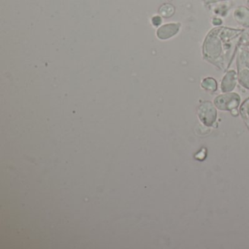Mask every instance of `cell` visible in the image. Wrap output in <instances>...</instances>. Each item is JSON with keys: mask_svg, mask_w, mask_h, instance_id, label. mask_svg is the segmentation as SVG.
Wrapping results in <instances>:
<instances>
[{"mask_svg": "<svg viewBox=\"0 0 249 249\" xmlns=\"http://www.w3.org/2000/svg\"><path fill=\"white\" fill-rule=\"evenodd\" d=\"M244 30L216 27L207 35L202 45L204 59L227 72L235 56Z\"/></svg>", "mask_w": 249, "mask_h": 249, "instance_id": "obj_1", "label": "cell"}, {"mask_svg": "<svg viewBox=\"0 0 249 249\" xmlns=\"http://www.w3.org/2000/svg\"><path fill=\"white\" fill-rule=\"evenodd\" d=\"M237 53V79L242 87L249 89V40L241 39Z\"/></svg>", "mask_w": 249, "mask_h": 249, "instance_id": "obj_2", "label": "cell"}, {"mask_svg": "<svg viewBox=\"0 0 249 249\" xmlns=\"http://www.w3.org/2000/svg\"><path fill=\"white\" fill-rule=\"evenodd\" d=\"M240 103V97L236 93H226L215 97L214 105L217 108L221 110L231 111L237 108Z\"/></svg>", "mask_w": 249, "mask_h": 249, "instance_id": "obj_3", "label": "cell"}, {"mask_svg": "<svg viewBox=\"0 0 249 249\" xmlns=\"http://www.w3.org/2000/svg\"><path fill=\"white\" fill-rule=\"evenodd\" d=\"M197 114L200 122L207 126H213L216 120V110L210 101L203 102L199 106Z\"/></svg>", "mask_w": 249, "mask_h": 249, "instance_id": "obj_4", "label": "cell"}, {"mask_svg": "<svg viewBox=\"0 0 249 249\" xmlns=\"http://www.w3.org/2000/svg\"><path fill=\"white\" fill-rule=\"evenodd\" d=\"M180 27H181L180 23H169V24H164L157 30V37L161 40L171 38L179 33Z\"/></svg>", "mask_w": 249, "mask_h": 249, "instance_id": "obj_5", "label": "cell"}, {"mask_svg": "<svg viewBox=\"0 0 249 249\" xmlns=\"http://www.w3.org/2000/svg\"><path fill=\"white\" fill-rule=\"evenodd\" d=\"M237 81H238L237 72L236 71H233V70L227 71L221 81V91L224 93H228L232 91L234 87H236Z\"/></svg>", "mask_w": 249, "mask_h": 249, "instance_id": "obj_6", "label": "cell"}, {"mask_svg": "<svg viewBox=\"0 0 249 249\" xmlns=\"http://www.w3.org/2000/svg\"><path fill=\"white\" fill-rule=\"evenodd\" d=\"M233 18L237 24L245 28H249V8L246 6L237 7L233 11Z\"/></svg>", "mask_w": 249, "mask_h": 249, "instance_id": "obj_7", "label": "cell"}, {"mask_svg": "<svg viewBox=\"0 0 249 249\" xmlns=\"http://www.w3.org/2000/svg\"><path fill=\"white\" fill-rule=\"evenodd\" d=\"M176 13V8L170 3H164L159 9V14L163 18H171Z\"/></svg>", "mask_w": 249, "mask_h": 249, "instance_id": "obj_8", "label": "cell"}, {"mask_svg": "<svg viewBox=\"0 0 249 249\" xmlns=\"http://www.w3.org/2000/svg\"><path fill=\"white\" fill-rule=\"evenodd\" d=\"M225 2H218V3L213 4L215 6L213 8V13L218 17H226V15L228 12L229 8L230 7L228 6L227 3H224Z\"/></svg>", "mask_w": 249, "mask_h": 249, "instance_id": "obj_9", "label": "cell"}, {"mask_svg": "<svg viewBox=\"0 0 249 249\" xmlns=\"http://www.w3.org/2000/svg\"><path fill=\"white\" fill-rule=\"evenodd\" d=\"M201 87L204 89L208 90V91H216L217 85L216 81L214 78L208 77V78H205L202 81L201 84Z\"/></svg>", "mask_w": 249, "mask_h": 249, "instance_id": "obj_10", "label": "cell"}, {"mask_svg": "<svg viewBox=\"0 0 249 249\" xmlns=\"http://www.w3.org/2000/svg\"><path fill=\"white\" fill-rule=\"evenodd\" d=\"M240 111L242 118L249 128V98L242 104Z\"/></svg>", "mask_w": 249, "mask_h": 249, "instance_id": "obj_11", "label": "cell"}, {"mask_svg": "<svg viewBox=\"0 0 249 249\" xmlns=\"http://www.w3.org/2000/svg\"><path fill=\"white\" fill-rule=\"evenodd\" d=\"M151 23L154 27H160L162 23V18L161 16H154L151 18Z\"/></svg>", "mask_w": 249, "mask_h": 249, "instance_id": "obj_12", "label": "cell"}, {"mask_svg": "<svg viewBox=\"0 0 249 249\" xmlns=\"http://www.w3.org/2000/svg\"><path fill=\"white\" fill-rule=\"evenodd\" d=\"M202 1L205 5L211 6V5L218 3V2H228L230 0H202Z\"/></svg>", "mask_w": 249, "mask_h": 249, "instance_id": "obj_13", "label": "cell"}, {"mask_svg": "<svg viewBox=\"0 0 249 249\" xmlns=\"http://www.w3.org/2000/svg\"><path fill=\"white\" fill-rule=\"evenodd\" d=\"M211 23L215 27H220L223 24V20L220 17H214L211 21Z\"/></svg>", "mask_w": 249, "mask_h": 249, "instance_id": "obj_14", "label": "cell"}, {"mask_svg": "<svg viewBox=\"0 0 249 249\" xmlns=\"http://www.w3.org/2000/svg\"><path fill=\"white\" fill-rule=\"evenodd\" d=\"M231 113L234 116H237V115H238V111H237V108L233 109V110H231Z\"/></svg>", "mask_w": 249, "mask_h": 249, "instance_id": "obj_15", "label": "cell"}, {"mask_svg": "<svg viewBox=\"0 0 249 249\" xmlns=\"http://www.w3.org/2000/svg\"><path fill=\"white\" fill-rule=\"evenodd\" d=\"M247 4H248V8H249V0H248Z\"/></svg>", "mask_w": 249, "mask_h": 249, "instance_id": "obj_16", "label": "cell"}, {"mask_svg": "<svg viewBox=\"0 0 249 249\" xmlns=\"http://www.w3.org/2000/svg\"><path fill=\"white\" fill-rule=\"evenodd\" d=\"M169 2H171V1H173V0H168Z\"/></svg>", "mask_w": 249, "mask_h": 249, "instance_id": "obj_17", "label": "cell"}]
</instances>
